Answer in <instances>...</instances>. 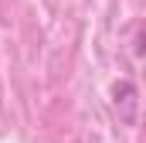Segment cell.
<instances>
[{"instance_id":"6da1fadb","label":"cell","mask_w":146,"mask_h":143,"mask_svg":"<svg viewBox=\"0 0 146 143\" xmlns=\"http://www.w3.org/2000/svg\"><path fill=\"white\" fill-rule=\"evenodd\" d=\"M112 109L119 112V119L126 123V126H136L139 123V89L129 82V78H119V82H112Z\"/></svg>"}]
</instances>
